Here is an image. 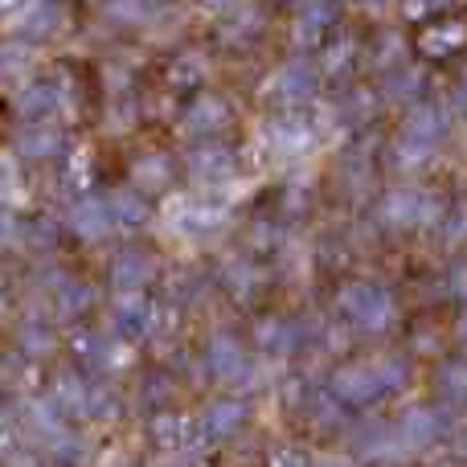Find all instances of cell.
Segmentation results:
<instances>
[]
</instances>
